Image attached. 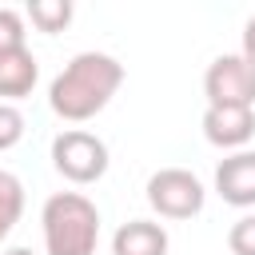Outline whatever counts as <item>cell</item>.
Returning a JSON list of instances; mask_svg holds the SVG:
<instances>
[{
  "label": "cell",
  "instance_id": "5bb4252c",
  "mask_svg": "<svg viewBox=\"0 0 255 255\" xmlns=\"http://www.w3.org/2000/svg\"><path fill=\"white\" fill-rule=\"evenodd\" d=\"M20 139H24V116H20L16 104H4L0 100V151L16 147Z\"/></svg>",
  "mask_w": 255,
  "mask_h": 255
},
{
  "label": "cell",
  "instance_id": "2e32d148",
  "mask_svg": "<svg viewBox=\"0 0 255 255\" xmlns=\"http://www.w3.org/2000/svg\"><path fill=\"white\" fill-rule=\"evenodd\" d=\"M4 255H36V251H32V247H8Z\"/></svg>",
  "mask_w": 255,
  "mask_h": 255
},
{
  "label": "cell",
  "instance_id": "9a60e30c",
  "mask_svg": "<svg viewBox=\"0 0 255 255\" xmlns=\"http://www.w3.org/2000/svg\"><path fill=\"white\" fill-rule=\"evenodd\" d=\"M239 52H243V56H247V60L255 64V16H251V20L243 24V48H239Z\"/></svg>",
  "mask_w": 255,
  "mask_h": 255
},
{
  "label": "cell",
  "instance_id": "6da1fadb",
  "mask_svg": "<svg viewBox=\"0 0 255 255\" xmlns=\"http://www.w3.org/2000/svg\"><path fill=\"white\" fill-rule=\"evenodd\" d=\"M124 84V64L108 52H76L48 88V104L60 120L84 124L100 116Z\"/></svg>",
  "mask_w": 255,
  "mask_h": 255
},
{
  "label": "cell",
  "instance_id": "4fadbf2b",
  "mask_svg": "<svg viewBox=\"0 0 255 255\" xmlns=\"http://www.w3.org/2000/svg\"><path fill=\"white\" fill-rule=\"evenodd\" d=\"M227 247L231 255H255V211L251 215H239L227 231Z\"/></svg>",
  "mask_w": 255,
  "mask_h": 255
},
{
  "label": "cell",
  "instance_id": "8fae6325",
  "mask_svg": "<svg viewBox=\"0 0 255 255\" xmlns=\"http://www.w3.org/2000/svg\"><path fill=\"white\" fill-rule=\"evenodd\" d=\"M28 20L40 32H64L72 24V0H32L28 4Z\"/></svg>",
  "mask_w": 255,
  "mask_h": 255
},
{
  "label": "cell",
  "instance_id": "5b68a950",
  "mask_svg": "<svg viewBox=\"0 0 255 255\" xmlns=\"http://www.w3.org/2000/svg\"><path fill=\"white\" fill-rule=\"evenodd\" d=\"M203 199H207V191H203L199 175L187 167H159L147 179V203L163 219H191L203 211Z\"/></svg>",
  "mask_w": 255,
  "mask_h": 255
},
{
  "label": "cell",
  "instance_id": "7c38bea8",
  "mask_svg": "<svg viewBox=\"0 0 255 255\" xmlns=\"http://www.w3.org/2000/svg\"><path fill=\"white\" fill-rule=\"evenodd\" d=\"M24 36H28L24 32V16L16 8H0V56L4 52H16V48H28Z\"/></svg>",
  "mask_w": 255,
  "mask_h": 255
},
{
  "label": "cell",
  "instance_id": "ba28073f",
  "mask_svg": "<svg viewBox=\"0 0 255 255\" xmlns=\"http://www.w3.org/2000/svg\"><path fill=\"white\" fill-rule=\"evenodd\" d=\"M112 255H167V231L151 219H128L112 235Z\"/></svg>",
  "mask_w": 255,
  "mask_h": 255
},
{
  "label": "cell",
  "instance_id": "3957f363",
  "mask_svg": "<svg viewBox=\"0 0 255 255\" xmlns=\"http://www.w3.org/2000/svg\"><path fill=\"white\" fill-rule=\"evenodd\" d=\"M207 108H255V64L243 52H223L203 72Z\"/></svg>",
  "mask_w": 255,
  "mask_h": 255
},
{
  "label": "cell",
  "instance_id": "8992f818",
  "mask_svg": "<svg viewBox=\"0 0 255 255\" xmlns=\"http://www.w3.org/2000/svg\"><path fill=\"white\" fill-rule=\"evenodd\" d=\"M203 135L223 151H243L255 135V108H207Z\"/></svg>",
  "mask_w": 255,
  "mask_h": 255
},
{
  "label": "cell",
  "instance_id": "52a82bcc",
  "mask_svg": "<svg viewBox=\"0 0 255 255\" xmlns=\"http://www.w3.org/2000/svg\"><path fill=\"white\" fill-rule=\"evenodd\" d=\"M215 191L231 207H255V151H231L215 167Z\"/></svg>",
  "mask_w": 255,
  "mask_h": 255
},
{
  "label": "cell",
  "instance_id": "7a4b0ae2",
  "mask_svg": "<svg viewBox=\"0 0 255 255\" xmlns=\"http://www.w3.org/2000/svg\"><path fill=\"white\" fill-rule=\"evenodd\" d=\"M44 251L48 255H96L100 243V211L84 191H56L40 211Z\"/></svg>",
  "mask_w": 255,
  "mask_h": 255
},
{
  "label": "cell",
  "instance_id": "30bf717a",
  "mask_svg": "<svg viewBox=\"0 0 255 255\" xmlns=\"http://www.w3.org/2000/svg\"><path fill=\"white\" fill-rule=\"evenodd\" d=\"M24 215V183L0 167V243L12 235V227L20 223Z\"/></svg>",
  "mask_w": 255,
  "mask_h": 255
},
{
  "label": "cell",
  "instance_id": "277c9868",
  "mask_svg": "<svg viewBox=\"0 0 255 255\" xmlns=\"http://www.w3.org/2000/svg\"><path fill=\"white\" fill-rule=\"evenodd\" d=\"M52 167L72 183H96L108 171V143L96 131L68 128L52 139Z\"/></svg>",
  "mask_w": 255,
  "mask_h": 255
},
{
  "label": "cell",
  "instance_id": "9c48e42d",
  "mask_svg": "<svg viewBox=\"0 0 255 255\" xmlns=\"http://www.w3.org/2000/svg\"><path fill=\"white\" fill-rule=\"evenodd\" d=\"M40 80V64L32 56V48H16V52H4L0 56V100L12 104V100H24Z\"/></svg>",
  "mask_w": 255,
  "mask_h": 255
}]
</instances>
